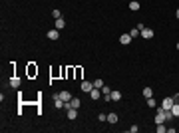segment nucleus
<instances>
[{
	"label": "nucleus",
	"instance_id": "19",
	"mask_svg": "<svg viewBox=\"0 0 179 133\" xmlns=\"http://www.w3.org/2000/svg\"><path fill=\"white\" fill-rule=\"evenodd\" d=\"M155 131H157V133H165V131H167V127H163V123H157Z\"/></svg>",
	"mask_w": 179,
	"mask_h": 133
},
{
	"label": "nucleus",
	"instance_id": "16",
	"mask_svg": "<svg viewBox=\"0 0 179 133\" xmlns=\"http://www.w3.org/2000/svg\"><path fill=\"white\" fill-rule=\"evenodd\" d=\"M64 26H66V22H64V18H58V20H56V30H62Z\"/></svg>",
	"mask_w": 179,
	"mask_h": 133
},
{
	"label": "nucleus",
	"instance_id": "9",
	"mask_svg": "<svg viewBox=\"0 0 179 133\" xmlns=\"http://www.w3.org/2000/svg\"><path fill=\"white\" fill-rule=\"evenodd\" d=\"M110 95H112V101H120L122 100V91H117V89H112Z\"/></svg>",
	"mask_w": 179,
	"mask_h": 133
},
{
	"label": "nucleus",
	"instance_id": "10",
	"mask_svg": "<svg viewBox=\"0 0 179 133\" xmlns=\"http://www.w3.org/2000/svg\"><path fill=\"white\" fill-rule=\"evenodd\" d=\"M100 91H101L100 88H94L90 91V97H92V100H100Z\"/></svg>",
	"mask_w": 179,
	"mask_h": 133
},
{
	"label": "nucleus",
	"instance_id": "14",
	"mask_svg": "<svg viewBox=\"0 0 179 133\" xmlns=\"http://www.w3.org/2000/svg\"><path fill=\"white\" fill-rule=\"evenodd\" d=\"M171 113H173V117H179V103H177V101L173 103V107H171Z\"/></svg>",
	"mask_w": 179,
	"mask_h": 133
},
{
	"label": "nucleus",
	"instance_id": "2",
	"mask_svg": "<svg viewBox=\"0 0 179 133\" xmlns=\"http://www.w3.org/2000/svg\"><path fill=\"white\" fill-rule=\"evenodd\" d=\"M80 89H82L84 93H90V91L94 89V81H88V79H84V81L80 84Z\"/></svg>",
	"mask_w": 179,
	"mask_h": 133
},
{
	"label": "nucleus",
	"instance_id": "15",
	"mask_svg": "<svg viewBox=\"0 0 179 133\" xmlns=\"http://www.w3.org/2000/svg\"><path fill=\"white\" fill-rule=\"evenodd\" d=\"M129 10H139V2H137V0H131V2H129Z\"/></svg>",
	"mask_w": 179,
	"mask_h": 133
},
{
	"label": "nucleus",
	"instance_id": "11",
	"mask_svg": "<svg viewBox=\"0 0 179 133\" xmlns=\"http://www.w3.org/2000/svg\"><path fill=\"white\" fill-rule=\"evenodd\" d=\"M66 111H68V119H70V121H74V119L78 117V109H66Z\"/></svg>",
	"mask_w": 179,
	"mask_h": 133
},
{
	"label": "nucleus",
	"instance_id": "23",
	"mask_svg": "<svg viewBox=\"0 0 179 133\" xmlns=\"http://www.w3.org/2000/svg\"><path fill=\"white\" fill-rule=\"evenodd\" d=\"M52 16H54V18L58 20V18H62V12H60V10L56 8V10H52Z\"/></svg>",
	"mask_w": 179,
	"mask_h": 133
},
{
	"label": "nucleus",
	"instance_id": "7",
	"mask_svg": "<svg viewBox=\"0 0 179 133\" xmlns=\"http://www.w3.org/2000/svg\"><path fill=\"white\" fill-rule=\"evenodd\" d=\"M131 40H134V38L129 36V32H127V34H122V36H120V44H123V46H127L129 42H131Z\"/></svg>",
	"mask_w": 179,
	"mask_h": 133
},
{
	"label": "nucleus",
	"instance_id": "1",
	"mask_svg": "<svg viewBox=\"0 0 179 133\" xmlns=\"http://www.w3.org/2000/svg\"><path fill=\"white\" fill-rule=\"evenodd\" d=\"M175 95H171V97H165V100L161 101V107H163V109L165 111H171V107H173V103H175Z\"/></svg>",
	"mask_w": 179,
	"mask_h": 133
},
{
	"label": "nucleus",
	"instance_id": "4",
	"mask_svg": "<svg viewBox=\"0 0 179 133\" xmlns=\"http://www.w3.org/2000/svg\"><path fill=\"white\" fill-rule=\"evenodd\" d=\"M157 123H165V113H163V107L159 105V109H157V113H155V125Z\"/></svg>",
	"mask_w": 179,
	"mask_h": 133
},
{
	"label": "nucleus",
	"instance_id": "12",
	"mask_svg": "<svg viewBox=\"0 0 179 133\" xmlns=\"http://www.w3.org/2000/svg\"><path fill=\"white\" fill-rule=\"evenodd\" d=\"M10 86H12L14 89H18V88H20V78H12V79H10Z\"/></svg>",
	"mask_w": 179,
	"mask_h": 133
},
{
	"label": "nucleus",
	"instance_id": "22",
	"mask_svg": "<svg viewBox=\"0 0 179 133\" xmlns=\"http://www.w3.org/2000/svg\"><path fill=\"white\" fill-rule=\"evenodd\" d=\"M101 93H103V95H110V93H112V88L103 86V88H101Z\"/></svg>",
	"mask_w": 179,
	"mask_h": 133
},
{
	"label": "nucleus",
	"instance_id": "26",
	"mask_svg": "<svg viewBox=\"0 0 179 133\" xmlns=\"http://www.w3.org/2000/svg\"><path fill=\"white\" fill-rule=\"evenodd\" d=\"M139 131V127H137V125H131V127H129V133H137Z\"/></svg>",
	"mask_w": 179,
	"mask_h": 133
},
{
	"label": "nucleus",
	"instance_id": "25",
	"mask_svg": "<svg viewBox=\"0 0 179 133\" xmlns=\"http://www.w3.org/2000/svg\"><path fill=\"white\" fill-rule=\"evenodd\" d=\"M163 113H165V121H169V119L173 117V113H171V111H165V109H163Z\"/></svg>",
	"mask_w": 179,
	"mask_h": 133
},
{
	"label": "nucleus",
	"instance_id": "3",
	"mask_svg": "<svg viewBox=\"0 0 179 133\" xmlns=\"http://www.w3.org/2000/svg\"><path fill=\"white\" fill-rule=\"evenodd\" d=\"M80 103H82V101H80L78 97H72L70 101H66V107H64V109H78Z\"/></svg>",
	"mask_w": 179,
	"mask_h": 133
},
{
	"label": "nucleus",
	"instance_id": "20",
	"mask_svg": "<svg viewBox=\"0 0 179 133\" xmlns=\"http://www.w3.org/2000/svg\"><path fill=\"white\" fill-rule=\"evenodd\" d=\"M103 86H106V84H103V79H96V81H94V88H103Z\"/></svg>",
	"mask_w": 179,
	"mask_h": 133
},
{
	"label": "nucleus",
	"instance_id": "13",
	"mask_svg": "<svg viewBox=\"0 0 179 133\" xmlns=\"http://www.w3.org/2000/svg\"><path fill=\"white\" fill-rule=\"evenodd\" d=\"M108 123H117V113H108Z\"/></svg>",
	"mask_w": 179,
	"mask_h": 133
},
{
	"label": "nucleus",
	"instance_id": "5",
	"mask_svg": "<svg viewBox=\"0 0 179 133\" xmlns=\"http://www.w3.org/2000/svg\"><path fill=\"white\" fill-rule=\"evenodd\" d=\"M153 34H155V32H153L151 28H147V26H145V28L141 30V34H139V36H141V38H145V40H151V38H153Z\"/></svg>",
	"mask_w": 179,
	"mask_h": 133
},
{
	"label": "nucleus",
	"instance_id": "27",
	"mask_svg": "<svg viewBox=\"0 0 179 133\" xmlns=\"http://www.w3.org/2000/svg\"><path fill=\"white\" fill-rule=\"evenodd\" d=\"M177 50H179V42H177Z\"/></svg>",
	"mask_w": 179,
	"mask_h": 133
},
{
	"label": "nucleus",
	"instance_id": "8",
	"mask_svg": "<svg viewBox=\"0 0 179 133\" xmlns=\"http://www.w3.org/2000/svg\"><path fill=\"white\" fill-rule=\"evenodd\" d=\"M46 36H48V40H58V38H60V32H58L56 28H54V30H50V32L46 34Z\"/></svg>",
	"mask_w": 179,
	"mask_h": 133
},
{
	"label": "nucleus",
	"instance_id": "6",
	"mask_svg": "<svg viewBox=\"0 0 179 133\" xmlns=\"http://www.w3.org/2000/svg\"><path fill=\"white\" fill-rule=\"evenodd\" d=\"M56 97H60V100H64V101H70L72 97H74V95H72L70 91H66V89H64V91H58V93H56Z\"/></svg>",
	"mask_w": 179,
	"mask_h": 133
},
{
	"label": "nucleus",
	"instance_id": "18",
	"mask_svg": "<svg viewBox=\"0 0 179 133\" xmlns=\"http://www.w3.org/2000/svg\"><path fill=\"white\" fill-rule=\"evenodd\" d=\"M147 107H151V109H153V107H157V101L153 100V97H147Z\"/></svg>",
	"mask_w": 179,
	"mask_h": 133
},
{
	"label": "nucleus",
	"instance_id": "17",
	"mask_svg": "<svg viewBox=\"0 0 179 133\" xmlns=\"http://www.w3.org/2000/svg\"><path fill=\"white\" fill-rule=\"evenodd\" d=\"M143 95H145V100L147 97H153V89L151 88H143Z\"/></svg>",
	"mask_w": 179,
	"mask_h": 133
},
{
	"label": "nucleus",
	"instance_id": "21",
	"mask_svg": "<svg viewBox=\"0 0 179 133\" xmlns=\"http://www.w3.org/2000/svg\"><path fill=\"white\" fill-rule=\"evenodd\" d=\"M98 121H100V123L108 121V113H100V115H98Z\"/></svg>",
	"mask_w": 179,
	"mask_h": 133
},
{
	"label": "nucleus",
	"instance_id": "24",
	"mask_svg": "<svg viewBox=\"0 0 179 133\" xmlns=\"http://www.w3.org/2000/svg\"><path fill=\"white\" fill-rule=\"evenodd\" d=\"M139 30H137V28H134V30H131V32H129V36H131V38H135V36H139Z\"/></svg>",
	"mask_w": 179,
	"mask_h": 133
}]
</instances>
